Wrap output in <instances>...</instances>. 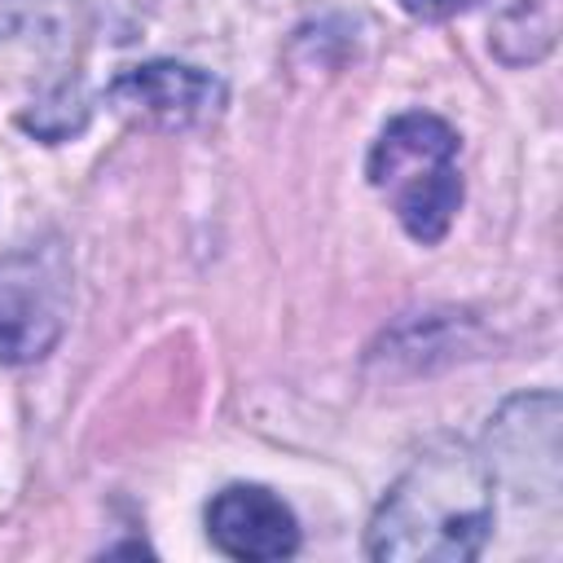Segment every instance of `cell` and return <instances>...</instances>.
Returning <instances> with one entry per match:
<instances>
[{"mask_svg":"<svg viewBox=\"0 0 563 563\" xmlns=\"http://www.w3.org/2000/svg\"><path fill=\"white\" fill-rule=\"evenodd\" d=\"M493 532V471L453 435L431 440L378 501L365 554L391 563H466Z\"/></svg>","mask_w":563,"mask_h":563,"instance_id":"6da1fadb","label":"cell"},{"mask_svg":"<svg viewBox=\"0 0 563 563\" xmlns=\"http://www.w3.org/2000/svg\"><path fill=\"white\" fill-rule=\"evenodd\" d=\"M365 176L378 194H387L405 233L422 246H435L462 207L457 132L435 114L409 110L378 132Z\"/></svg>","mask_w":563,"mask_h":563,"instance_id":"7a4b0ae2","label":"cell"},{"mask_svg":"<svg viewBox=\"0 0 563 563\" xmlns=\"http://www.w3.org/2000/svg\"><path fill=\"white\" fill-rule=\"evenodd\" d=\"M110 106L141 128L154 132H189L211 123L224 110V84L211 70L185 62H141L114 75Z\"/></svg>","mask_w":563,"mask_h":563,"instance_id":"3957f363","label":"cell"},{"mask_svg":"<svg viewBox=\"0 0 563 563\" xmlns=\"http://www.w3.org/2000/svg\"><path fill=\"white\" fill-rule=\"evenodd\" d=\"M211 545L229 559L268 563L299 550V523L290 506L260 484H229L207 506Z\"/></svg>","mask_w":563,"mask_h":563,"instance_id":"277c9868","label":"cell"},{"mask_svg":"<svg viewBox=\"0 0 563 563\" xmlns=\"http://www.w3.org/2000/svg\"><path fill=\"white\" fill-rule=\"evenodd\" d=\"M62 334V303L35 277L0 282V361L26 365L53 352Z\"/></svg>","mask_w":563,"mask_h":563,"instance_id":"5b68a950","label":"cell"},{"mask_svg":"<svg viewBox=\"0 0 563 563\" xmlns=\"http://www.w3.org/2000/svg\"><path fill=\"white\" fill-rule=\"evenodd\" d=\"M510 40H519V48L510 53L506 66L537 62L554 44V0H515L493 26V53H501Z\"/></svg>","mask_w":563,"mask_h":563,"instance_id":"8992f818","label":"cell"},{"mask_svg":"<svg viewBox=\"0 0 563 563\" xmlns=\"http://www.w3.org/2000/svg\"><path fill=\"white\" fill-rule=\"evenodd\" d=\"M466 4H475V0H400V9L422 18V22H444V18L462 13Z\"/></svg>","mask_w":563,"mask_h":563,"instance_id":"52a82bcc","label":"cell"},{"mask_svg":"<svg viewBox=\"0 0 563 563\" xmlns=\"http://www.w3.org/2000/svg\"><path fill=\"white\" fill-rule=\"evenodd\" d=\"M22 31V0H0V40Z\"/></svg>","mask_w":563,"mask_h":563,"instance_id":"ba28073f","label":"cell"}]
</instances>
